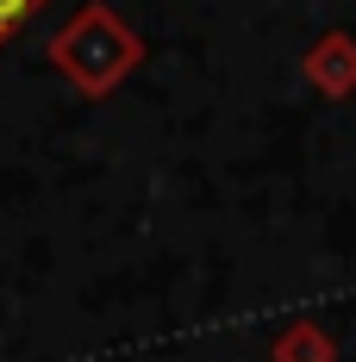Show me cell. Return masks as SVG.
<instances>
[{
	"instance_id": "1",
	"label": "cell",
	"mask_w": 356,
	"mask_h": 362,
	"mask_svg": "<svg viewBox=\"0 0 356 362\" xmlns=\"http://www.w3.org/2000/svg\"><path fill=\"white\" fill-rule=\"evenodd\" d=\"M44 57L57 63V75L69 81L81 100H107V94H119V88L138 75L144 37L132 32V19H125L119 6L88 0V6H75L69 19L57 25V37H50Z\"/></svg>"
},
{
	"instance_id": "3",
	"label": "cell",
	"mask_w": 356,
	"mask_h": 362,
	"mask_svg": "<svg viewBox=\"0 0 356 362\" xmlns=\"http://www.w3.org/2000/svg\"><path fill=\"white\" fill-rule=\"evenodd\" d=\"M269 362H338V337L319 319H287L269 337Z\"/></svg>"
},
{
	"instance_id": "4",
	"label": "cell",
	"mask_w": 356,
	"mask_h": 362,
	"mask_svg": "<svg viewBox=\"0 0 356 362\" xmlns=\"http://www.w3.org/2000/svg\"><path fill=\"white\" fill-rule=\"evenodd\" d=\"M44 6H50V0H0V44H13V37L44 13Z\"/></svg>"
},
{
	"instance_id": "2",
	"label": "cell",
	"mask_w": 356,
	"mask_h": 362,
	"mask_svg": "<svg viewBox=\"0 0 356 362\" xmlns=\"http://www.w3.org/2000/svg\"><path fill=\"white\" fill-rule=\"evenodd\" d=\"M300 75H306V88L319 100H350L356 94V32H344V25L319 32L306 44V57H300Z\"/></svg>"
}]
</instances>
